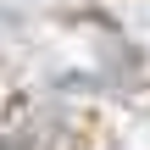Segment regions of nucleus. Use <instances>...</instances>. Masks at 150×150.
<instances>
[{
  "mask_svg": "<svg viewBox=\"0 0 150 150\" xmlns=\"http://www.w3.org/2000/svg\"><path fill=\"white\" fill-rule=\"evenodd\" d=\"M0 150H22V145H0Z\"/></svg>",
  "mask_w": 150,
  "mask_h": 150,
  "instance_id": "obj_1",
  "label": "nucleus"
}]
</instances>
